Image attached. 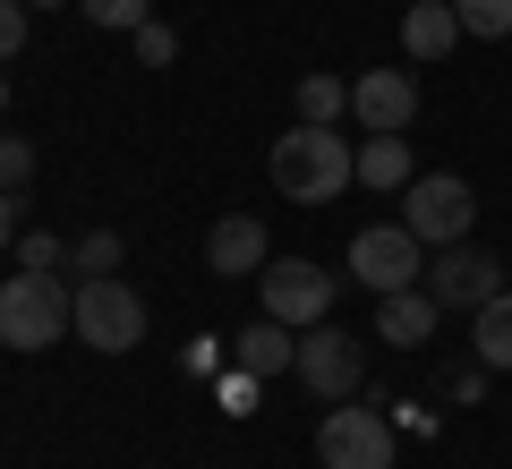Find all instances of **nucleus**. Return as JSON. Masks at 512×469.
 <instances>
[{
    "mask_svg": "<svg viewBox=\"0 0 512 469\" xmlns=\"http://www.w3.org/2000/svg\"><path fill=\"white\" fill-rule=\"evenodd\" d=\"M274 188L291 205H333L350 180H359V145L342 137V128H316V120H299V128H282L274 137Z\"/></svg>",
    "mask_w": 512,
    "mask_h": 469,
    "instance_id": "nucleus-1",
    "label": "nucleus"
},
{
    "mask_svg": "<svg viewBox=\"0 0 512 469\" xmlns=\"http://www.w3.org/2000/svg\"><path fill=\"white\" fill-rule=\"evenodd\" d=\"M69 325H77V290L60 282V273H9L0 282V342L9 350H52V342H69Z\"/></svg>",
    "mask_w": 512,
    "mask_h": 469,
    "instance_id": "nucleus-2",
    "label": "nucleus"
},
{
    "mask_svg": "<svg viewBox=\"0 0 512 469\" xmlns=\"http://www.w3.org/2000/svg\"><path fill=\"white\" fill-rule=\"evenodd\" d=\"M342 265H350V282H359V290L393 299V290H419L427 282V239L410 231V222H367V231H350Z\"/></svg>",
    "mask_w": 512,
    "mask_h": 469,
    "instance_id": "nucleus-3",
    "label": "nucleus"
},
{
    "mask_svg": "<svg viewBox=\"0 0 512 469\" xmlns=\"http://www.w3.org/2000/svg\"><path fill=\"white\" fill-rule=\"evenodd\" d=\"M77 342L86 350H103V359H128V350L146 342V299L120 282V273H86L77 282Z\"/></svg>",
    "mask_w": 512,
    "mask_h": 469,
    "instance_id": "nucleus-4",
    "label": "nucleus"
},
{
    "mask_svg": "<svg viewBox=\"0 0 512 469\" xmlns=\"http://www.w3.org/2000/svg\"><path fill=\"white\" fill-rule=\"evenodd\" d=\"M393 418L367 410V401H333L325 418H316V461L325 469H393Z\"/></svg>",
    "mask_w": 512,
    "mask_h": 469,
    "instance_id": "nucleus-5",
    "label": "nucleus"
},
{
    "mask_svg": "<svg viewBox=\"0 0 512 469\" xmlns=\"http://www.w3.org/2000/svg\"><path fill=\"white\" fill-rule=\"evenodd\" d=\"M402 222L427 239V256H436V248H453V239H470V222H478V188L461 180V171H419V180L402 188Z\"/></svg>",
    "mask_w": 512,
    "mask_h": 469,
    "instance_id": "nucleus-6",
    "label": "nucleus"
},
{
    "mask_svg": "<svg viewBox=\"0 0 512 469\" xmlns=\"http://www.w3.org/2000/svg\"><path fill=\"white\" fill-rule=\"evenodd\" d=\"M291 376L308 384L316 401H359V393H367V350H359V333H342L333 316H325V325H308V333H299Z\"/></svg>",
    "mask_w": 512,
    "mask_h": 469,
    "instance_id": "nucleus-7",
    "label": "nucleus"
},
{
    "mask_svg": "<svg viewBox=\"0 0 512 469\" xmlns=\"http://www.w3.org/2000/svg\"><path fill=\"white\" fill-rule=\"evenodd\" d=\"M333 273L316 265V256H274V265L256 273V299H265V316L274 325H291V333H308V325H325L333 316Z\"/></svg>",
    "mask_w": 512,
    "mask_h": 469,
    "instance_id": "nucleus-8",
    "label": "nucleus"
},
{
    "mask_svg": "<svg viewBox=\"0 0 512 469\" xmlns=\"http://www.w3.org/2000/svg\"><path fill=\"white\" fill-rule=\"evenodd\" d=\"M427 290H436V307H487L495 290H504V265H495V248H470V239H453V248L427 256Z\"/></svg>",
    "mask_w": 512,
    "mask_h": 469,
    "instance_id": "nucleus-9",
    "label": "nucleus"
},
{
    "mask_svg": "<svg viewBox=\"0 0 512 469\" xmlns=\"http://www.w3.org/2000/svg\"><path fill=\"white\" fill-rule=\"evenodd\" d=\"M350 120H359L367 137H402V128L419 120V77L410 69H359L350 77Z\"/></svg>",
    "mask_w": 512,
    "mask_h": 469,
    "instance_id": "nucleus-10",
    "label": "nucleus"
},
{
    "mask_svg": "<svg viewBox=\"0 0 512 469\" xmlns=\"http://www.w3.org/2000/svg\"><path fill=\"white\" fill-rule=\"evenodd\" d=\"M274 265V239H265V222L256 214H222L214 231H205V273H222V282H248V273Z\"/></svg>",
    "mask_w": 512,
    "mask_h": 469,
    "instance_id": "nucleus-11",
    "label": "nucleus"
},
{
    "mask_svg": "<svg viewBox=\"0 0 512 469\" xmlns=\"http://www.w3.org/2000/svg\"><path fill=\"white\" fill-rule=\"evenodd\" d=\"M436 316H444V307H436V290H393V299H376V342H393V350H427V342H436Z\"/></svg>",
    "mask_w": 512,
    "mask_h": 469,
    "instance_id": "nucleus-12",
    "label": "nucleus"
},
{
    "mask_svg": "<svg viewBox=\"0 0 512 469\" xmlns=\"http://www.w3.org/2000/svg\"><path fill=\"white\" fill-rule=\"evenodd\" d=\"M231 359L248 367V376H265V384H274V376H291L299 333H291V325H274V316H256V325H239V333H231Z\"/></svg>",
    "mask_w": 512,
    "mask_h": 469,
    "instance_id": "nucleus-13",
    "label": "nucleus"
},
{
    "mask_svg": "<svg viewBox=\"0 0 512 469\" xmlns=\"http://www.w3.org/2000/svg\"><path fill=\"white\" fill-rule=\"evenodd\" d=\"M461 43V18H453V0H410V18H402V52L419 60V69H436L444 52Z\"/></svg>",
    "mask_w": 512,
    "mask_h": 469,
    "instance_id": "nucleus-14",
    "label": "nucleus"
},
{
    "mask_svg": "<svg viewBox=\"0 0 512 469\" xmlns=\"http://www.w3.org/2000/svg\"><path fill=\"white\" fill-rule=\"evenodd\" d=\"M470 350L487 376H512V290H495L487 307H470Z\"/></svg>",
    "mask_w": 512,
    "mask_h": 469,
    "instance_id": "nucleus-15",
    "label": "nucleus"
},
{
    "mask_svg": "<svg viewBox=\"0 0 512 469\" xmlns=\"http://www.w3.org/2000/svg\"><path fill=\"white\" fill-rule=\"evenodd\" d=\"M410 180H419V163H410V137H367V145H359V188L402 197Z\"/></svg>",
    "mask_w": 512,
    "mask_h": 469,
    "instance_id": "nucleus-16",
    "label": "nucleus"
},
{
    "mask_svg": "<svg viewBox=\"0 0 512 469\" xmlns=\"http://www.w3.org/2000/svg\"><path fill=\"white\" fill-rule=\"evenodd\" d=\"M342 111H350V77H299V120H316V128H342Z\"/></svg>",
    "mask_w": 512,
    "mask_h": 469,
    "instance_id": "nucleus-17",
    "label": "nucleus"
},
{
    "mask_svg": "<svg viewBox=\"0 0 512 469\" xmlns=\"http://www.w3.org/2000/svg\"><path fill=\"white\" fill-rule=\"evenodd\" d=\"M453 18L478 43H512V0H453Z\"/></svg>",
    "mask_w": 512,
    "mask_h": 469,
    "instance_id": "nucleus-18",
    "label": "nucleus"
},
{
    "mask_svg": "<svg viewBox=\"0 0 512 469\" xmlns=\"http://www.w3.org/2000/svg\"><path fill=\"white\" fill-rule=\"evenodd\" d=\"M120 231H86V239H69V273H120Z\"/></svg>",
    "mask_w": 512,
    "mask_h": 469,
    "instance_id": "nucleus-19",
    "label": "nucleus"
},
{
    "mask_svg": "<svg viewBox=\"0 0 512 469\" xmlns=\"http://www.w3.org/2000/svg\"><path fill=\"white\" fill-rule=\"evenodd\" d=\"M77 9H86V26H111V35H137L154 18V0H77Z\"/></svg>",
    "mask_w": 512,
    "mask_h": 469,
    "instance_id": "nucleus-20",
    "label": "nucleus"
},
{
    "mask_svg": "<svg viewBox=\"0 0 512 469\" xmlns=\"http://www.w3.org/2000/svg\"><path fill=\"white\" fill-rule=\"evenodd\" d=\"M18 265H26V273H60V265H69V239L26 231V239H18Z\"/></svg>",
    "mask_w": 512,
    "mask_h": 469,
    "instance_id": "nucleus-21",
    "label": "nucleus"
},
{
    "mask_svg": "<svg viewBox=\"0 0 512 469\" xmlns=\"http://www.w3.org/2000/svg\"><path fill=\"white\" fill-rule=\"evenodd\" d=\"M137 60H146V69H171V60H180V35H171L163 18H146L137 26Z\"/></svg>",
    "mask_w": 512,
    "mask_h": 469,
    "instance_id": "nucleus-22",
    "label": "nucleus"
},
{
    "mask_svg": "<svg viewBox=\"0 0 512 469\" xmlns=\"http://www.w3.org/2000/svg\"><path fill=\"white\" fill-rule=\"evenodd\" d=\"M26 180H35V145L0 137V188H18V197H26Z\"/></svg>",
    "mask_w": 512,
    "mask_h": 469,
    "instance_id": "nucleus-23",
    "label": "nucleus"
},
{
    "mask_svg": "<svg viewBox=\"0 0 512 469\" xmlns=\"http://www.w3.org/2000/svg\"><path fill=\"white\" fill-rule=\"evenodd\" d=\"M26 18H35L26 0H0V69H9V60L26 52Z\"/></svg>",
    "mask_w": 512,
    "mask_h": 469,
    "instance_id": "nucleus-24",
    "label": "nucleus"
},
{
    "mask_svg": "<svg viewBox=\"0 0 512 469\" xmlns=\"http://www.w3.org/2000/svg\"><path fill=\"white\" fill-rule=\"evenodd\" d=\"M256 384H265V376H248V367H231V376H222L214 393H222V410H231V418H248V410H256Z\"/></svg>",
    "mask_w": 512,
    "mask_h": 469,
    "instance_id": "nucleus-25",
    "label": "nucleus"
},
{
    "mask_svg": "<svg viewBox=\"0 0 512 469\" xmlns=\"http://www.w3.org/2000/svg\"><path fill=\"white\" fill-rule=\"evenodd\" d=\"M384 410H393L402 435H436V410H427V401H384Z\"/></svg>",
    "mask_w": 512,
    "mask_h": 469,
    "instance_id": "nucleus-26",
    "label": "nucleus"
},
{
    "mask_svg": "<svg viewBox=\"0 0 512 469\" xmlns=\"http://www.w3.org/2000/svg\"><path fill=\"white\" fill-rule=\"evenodd\" d=\"M214 359H222L214 333H197V342H188V376H214Z\"/></svg>",
    "mask_w": 512,
    "mask_h": 469,
    "instance_id": "nucleus-27",
    "label": "nucleus"
},
{
    "mask_svg": "<svg viewBox=\"0 0 512 469\" xmlns=\"http://www.w3.org/2000/svg\"><path fill=\"white\" fill-rule=\"evenodd\" d=\"M18 239V188H0V248Z\"/></svg>",
    "mask_w": 512,
    "mask_h": 469,
    "instance_id": "nucleus-28",
    "label": "nucleus"
},
{
    "mask_svg": "<svg viewBox=\"0 0 512 469\" xmlns=\"http://www.w3.org/2000/svg\"><path fill=\"white\" fill-rule=\"evenodd\" d=\"M26 9H77V0H26Z\"/></svg>",
    "mask_w": 512,
    "mask_h": 469,
    "instance_id": "nucleus-29",
    "label": "nucleus"
},
{
    "mask_svg": "<svg viewBox=\"0 0 512 469\" xmlns=\"http://www.w3.org/2000/svg\"><path fill=\"white\" fill-rule=\"evenodd\" d=\"M0 111H9V69H0Z\"/></svg>",
    "mask_w": 512,
    "mask_h": 469,
    "instance_id": "nucleus-30",
    "label": "nucleus"
}]
</instances>
